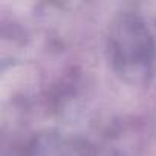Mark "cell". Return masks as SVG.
<instances>
[{"label":"cell","instance_id":"1","mask_svg":"<svg viewBox=\"0 0 156 156\" xmlns=\"http://www.w3.org/2000/svg\"><path fill=\"white\" fill-rule=\"evenodd\" d=\"M154 41L144 22L133 16L118 17L109 34V57L115 72L130 84H145L154 70Z\"/></svg>","mask_w":156,"mask_h":156},{"label":"cell","instance_id":"2","mask_svg":"<svg viewBox=\"0 0 156 156\" xmlns=\"http://www.w3.org/2000/svg\"><path fill=\"white\" fill-rule=\"evenodd\" d=\"M29 156H63V150L57 138L51 135H43L37 138L31 145Z\"/></svg>","mask_w":156,"mask_h":156}]
</instances>
